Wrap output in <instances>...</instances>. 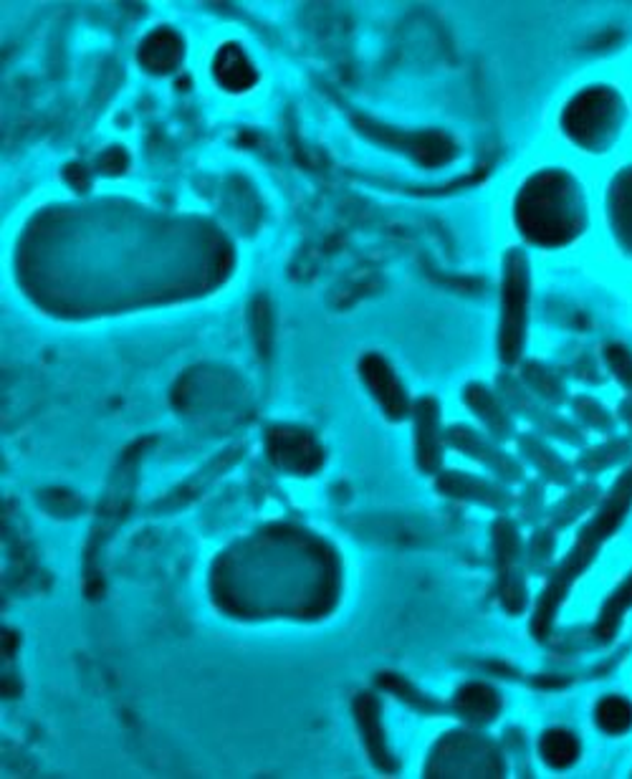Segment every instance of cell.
<instances>
[{
    "instance_id": "obj_4",
    "label": "cell",
    "mask_w": 632,
    "mask_h": 779,
    "mask_svg": "<svg viewBox=\"0 0 632 779\" xmlns=\"http://www.w3.org/2000/svg\"><path fill=\"white\" fill-rule=\"evenodd\" d=\"M544 754H547V759L552 764L564 767V764L572 762L574 754H577V744H574V739L569 737V734H564V731H554V734H549V737L544 739Z\"/></svg>"
},
{
    "instance_id": "obj_1",
    "label": "cell",
    "mask_w": 632,
    "mask_h": 779,
    "mask_svg": "<svg viewBox=\"0 0 632 779\" xmlns=\"http://www.w3.org/2000/svg\"><path fill=\"white\" fill-rule=\"evenodd\" d=\"M572 228V208L567 193L562 190H544L536 193L529 208V231L547 241L564 238Z\"/></svg>"
},
{
    "instance_id": "obj_3",
    "label": "cell",
    "mask_w": 632,
    "mask_h": 779,
    "mask_svg": "<svg viewBox=\"0 0 632 779\" xmlns=\"http://www.w3.org/2000/svg\"><path fill=\"white\" fill-rule=\"evenodd\" d=\"M597 719L605 729L625 731L632 724V706L622 699H605L597 709Z\"/></svg>"
},
{
    "instance_id": "obj_5",
    "label": "cell",
    "mask_w": 632,
    "mask_h": 779,
    "mask_svg": "<svg viewBox=\"0 0 632 779\" xmlns=\"http://www.w3.org/2000/svg\"><path fill=\"white\" fill-rule=\"evenodd\" d=\"M617 221L620 228L632 238V178L617 185Z\"/></svg>"
},
{
    "instance_id": "obj_2",
    "label": "cell",
    "mask_w": 632,
    "mask_h": 779,
    "mask_svg": "<svg viewBox=\"0 0 632 779\" xmlns=\"http://www.w3.org/2000/svg\"><path fill=\"white\" fill-rule=\"evenodd\" d=\"M612 122V104L610 99L602 97H587L574 107V122L572 129L577 137L584 140H597Z\"/></svg>"
}]
</instances>
